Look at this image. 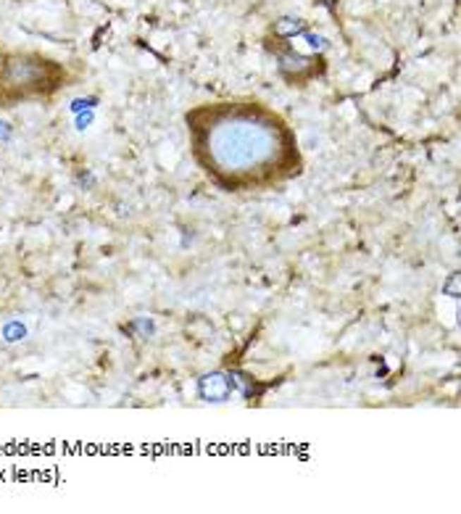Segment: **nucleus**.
<instances>
[{
  "mask_svg": "<svg viewBox=\"0 0 461 514\" xmlns=\"http://www.w3.org/2000/svg\"><path fill=\"white\" fill-rule=\"evenodd\" d=\"M206 151L216 171L240 177L271 166L280 156V135L253 114H232L214 124Z\"/></svg>",
  "mask_w": 461,
  "mask_h": 514,
  "instance_id": "nucleus-1",
  "label": "nucleus"
},
{
  "mask_svg": "<svg viewBox=\"0 0 461 514\" xmlns=\"http://www.w3.org/2000/svg\"><path fill=\"white\" fill-rule=\"evenodd\" d=\"M61 77V69L53 61L45 59H11L6 66L0 69V90L11 92V95H30V92H40L45 87H56Z\"/></svg>",
  "mask_w": 461,
  "mask_h": 514,
  "instance_id": "nucleus-2",
  "label": "nucleus"
},
{
  "mask_svg": "<svg viewBox=\"0 0 461 514\" xmlns=\"http://www.w3.org/2000/svg\"><path fill=\"white\" fill-rule=\"evenodd\" d=\"M232 388H235V383H232L230 374L211 372V374H206V377H201V383H198V396H201L203 401L221 403L232 396Z\"/></svg>",
  "mask_w": 461,
  "mask_h": 514,
  "instance_id": "nucleus-3",
  "label": "nucleus"
},
{
  "mask_svg": "<svg viewBox=\"0 0 461 514\" xmlns=\"http://www.w3.org/2000/svg\"><path fill=\"white\" fill-rule=\"evenodd\" d=\"M314 59H306V56H298V53H285L280 56V71L285 77H309L314 74Z\"/></svg>",
  "mask_w": 461,
  "mask_h": 514,
  "instance_id": "nucleus-4",
  "label": "nucleus"
},
{
  "mask_svg": "<svg viewBox=\"0 0 461 514\" xmlns=\"http://www.w3.org/2000/svg\"><path fill=\"white\" fill-rule=\"evenodd\" d=\"M301 32H303V21H298V19L274 21V35H280V37H295V35H301Z\"/></svg>",
  "mask_w": 461,
  "mask_h": 514,
  "instance_id": "nucleus-5",
  "label": "nucleus"
},
{
  "mask_svg": "<svg viewBox=\"0 0 461 514\" xmlns=\"http://www.w3.org/2000/svg\"><path fill=\"white\" fill-rule=\"evenodd\" d=\"M21 335H24V327H21V324H8V327H6V341H19Z\"/></svg>",
  "mask_w": 461,
  "mask_h": 514,
  "instance_id": "nucleus-6",
  "label": "nucleus"
},
{
  "mask_svg": "<svg viewBox=\"0 0 461 514\" xmlns=\"http://www.w3.org/2000/svg\"><path fill=\"white\" fill-rule=\"evenodd\" d=\"M92 106H95V98H87V101H74L71 103V111H82V109H92Z\"/></svg>",
  "mask_w": 461,
  "mask_h": 514,
  "instance_id": "nucleus-7",
  "label": "nucleus"
},
{
  "mask_svg": "<svg viewBox=\"0 0 461 514\" xmlns=\"http://www.w3.org/2000/svg\"><path fill=\"white\" fill-rule=\"evenodd\" d=\"M445 290L451 293L453 298L459 295V274H451V280H448V285H445Z\"/></svg>",
  "mask_w": 461,
  "mask_h": 514,
  "instance_id": "nucleus-8",
  "label": "nucleus"
},
{
  "mask_svg": "<svg viewBox=\"0 0 461 514\" xmlns=\"http://www.w3.org/2000/svg\"><path fill=\"white\" fill-rule=\"evenodd\" d=\"M8 135H11L8 124H3V121H0V140H6V137H8Z\"/></svg>",
  "mask_w": 461,
  "mask_h": 514,
  "instance_id": "nucleus-9",
  "label": "nucleus"
}]
</instances>
